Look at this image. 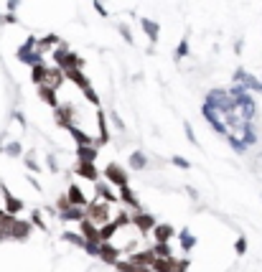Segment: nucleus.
Masks as SVG:
<instances>
[{"label": "nucleus", "instance_id": "0eeeda50", "mask_svg": "<svg viewBox=\"0 0 262 272\" xmlns=\"http://www.w3.org/2000/svg\"><path fill=\"white\" fill-rule=\"evenodd\" d=\"M79 173L87 176V178H95V171H92V165H89V163H84V165L79 168Z\"/></svg>", "mask_w": 262, "mask_h": 272}, {"label": "nucleus", "instance_id": "f8f14e48", "mask_svg": "<svg viewBox=\"0 0 262 272\" xmlns=\"http://www.w3.org/2000/svg\"><path fill=\"white\" fill-rule=\"evenodd\" d=\"M173 163H176V165H181V168H189V163L183 160V158H173Z\"/></svg>", "mask_w": 262, "mask_h": 272}, {"label": "nucleus", "instance_id": "39448f33", "mask_svg": "<svg viewBox=\"0 0 262 272\" xmlns=\"http://www.w3.org/2000/svg\"><path fill=\"white\" fill-rule=\"evenodd\" d=\"M155 270H158V272H173V270H171V262H166V260L155 262Z\"/></svg>", "mask_w": 262, "mask_h": 272}, {"label": "nucleus", "instance_id": "423d86ee", "mask_svg": "<svg viewBox=\"0 0 262 272\" xmlns=\"http://www.w3.org/2000/svg\"><path fill=\"white\" fill-rule=\"evenodd\" d=\"M181 242H183V247H186V249H189V247H191V244H193L196 239H193V237L189 234V231H183V234H181Z\"/></svg>", "mask_w": 262, "mask_h": 272}, {"label": "nucleus", "instance_id": "f03ea898", "mask_svg": "<svg viewBox=\"0 0 262 272\" xmlns=\"http://www.w3.org/2000/svg\"><path fill=\"white\" fill-rule=\"evenodd\" d=\"M130 163H133V168H145L148 165V160H145V155H143V153H133Z\"/></svg>", "mask_w": 262, "mask_h": 272}, {"label": "nucleus", "instance_id": "1a4fd4ad", "mask_svg": "<svg viewBox=\"0 0 262 272\" xmlns=\"http://www.w3.org/2000/svg\"><path fill=\"white\" fill-rule=\"evenodd\" d=\"M69 196H71V201H76V204H82V201H84V199H82V193L76 191V188H71V193H69Z\"/></svg>", "mask_w": 262, "mask_h": 272}, {"label": "nucleus", "instance_id": "7ed1b4c3", "mask_svg": "<svg viewBox=\"0 0 262 272\" xmlns=\"http://www.w3.org/2000/svg\"><path fill=\"white\" fill-rule=\"evenodd\" d=\"M143 28H145V33H150V38L155 41L158 38V25H155L153 21H143Z\"/></svg>", "mask_w": 262, "mask_h": 272}, {"label": "nucleus", "instance_id": "9d476101", "mask_svg": "<svg viewBox=\"0 0 262 272\" xmlns=\"http://www.w3.org/2000/svg\"><path fill=\"white\" fill-rule=\"evenodd\" d=\"M8 153H10V155H18V153H21V145L13 142V145H8Z\"/></svg>", "mask_w": 262, "mask_h": 272}, {"label": "nucleus", "instance_id": "20e7f679", "mask_svg": "<svg viewBox=\"0 0 262 272\" xmlns=\"http://www.w3.org/2000/svg\"><path fill=\"white\" fill-rule=\"evenodd\" d=\"M155 229H158V231H155V237H158V242H166L168 237L173 234V231H171V227H155Z\"/></svg>", "mask_w": 262, "mask_h": 272}, {"label": "nucleus", "instance_id": "f257e3e1", "mask_svg": "<svg viewBox=\"0 0 262 272\" xmlns=\"http://www.w3.org/2000/svg\"><path fill=\"white\" fill-rule=\"evenodd\" d=\"M107 178H112L115 183H120V186H125V181H127V178H125V173H122L117 165H110V168H107Z\"/></svg>", "mask_w": 262, "mask_h": 272}, {"label": "nucleus", "instance_id": "9b49d317", "mask_svg": "<svg viewBox=\"0 0 262 272\" xmlns=\"http://www.w3.org/2000/svg\"><path fill=\"white\" fill-rule=\"evenodd\" d=\"M244 247H247V242H244V239H239V242H237V252L242 254V252H244Z\"/></svg>", "mask_w": 262, "mask_h": 272}, {"label": "nucleus", "instance_id": "6e6552de", "mask_svg": "<svg viewBox=\"0 0 262 272\" xmlns=\"http://www.w3.org/2000/svg\"><path fill=\"white\" fill-rule=\"evenodd\" d=\"M138 224H140L143 229H148V227H153V219H150V216H138Z\"/></svg>", "mask_w": 262, "mask_h": 272}]
</instances>
